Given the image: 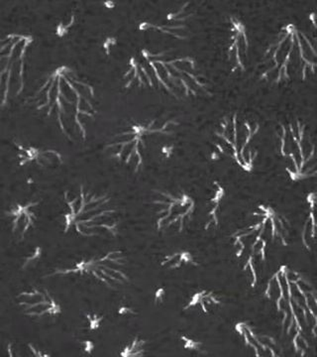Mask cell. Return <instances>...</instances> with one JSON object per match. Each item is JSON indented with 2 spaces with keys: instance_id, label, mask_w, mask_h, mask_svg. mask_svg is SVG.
I'll list each match as a JSON object with an SVG mask.
<instances>
[{
  "instance_id": "6da1fadb",
  "label": "cell",
  "mask_w": 317,
  "mask_h": 357,
  "mask_svg": "<svg viewBox=\"0 0 317 357\" xmlns=\"http://www.w3.org/2000/svg\"><path fill=\"white\" fill-rule=\"evenodd\" d=\"M28 102L70 141H86L88 123L98 114L95 86L69 66L49 73Z\"/></svg>"
},
{
  "instance_id": "7a4b0ae2",
  "label": "cell",
  "mask_w": 317,
  "mask_h": 357,
  "mask_svg": "<svg viewBox=\"0 0 317 357\" xmlns=\"http://www.w3.org/2000/svg\"><path fill=\"white\" fill-rule=\"evenodd\" d=\"M123 83L125 89H158L177 100L212 96L196 60L170 51L143 49L129 60Z\"/></svg>"
},
{
  "instance_id": "3957f363",
  "label": "cell",
  "mask_w": 317,
  "mask_h": 357,
  "mask_svg": "<svg viewBox=\"0 0 317 357\" xmlns=\"http://www.w3.org/2000/svg\"><path fill=\"white\" fill-rule=\"evenodd\" d=\"M316 46L309 35L288 23L268 45L257 65V75L270 86H281L297 79L307 81L316 74Z\"/></svg>"
},
{
  "instance_id": "277c9868",
  "label": "cell",
  "mask_w": 317,
  "mask_h": 357,
  "mask_svg": "<svg viewBox=\"0 0 317 357\" xmlns=\"http://www.w3.org/2000/svg\"><path fill=\"white\" fill-rule=\"evenodd\" d=\"M63 234L105 238L118 236V211L112 206L109 195L98 194L81 185L77 191L63 192Z\"/></svg>"
},
{
  "instance_id": "5b68a950",
  "label": "cell",
  "mask_w": 317,
  "mask_h": 357,
  "mask_svg": "<svg viewBox=\"0 0 317 357\" xmlns=\"http://www.w3.org/2000/svg\"><path fill=\"white\" fill-rule=\"evenodd\" d=\"M34 42L32 35L21 33L0 36V110L8 107L24 91Z\"/></svg>"
},
{
  "instance_id": "8992f818",
  "label": "cell",
  "mask_w": 317,
  "mask_h": 357,
  "mask_svg": "<svg viewBox=\"0 0 317 357\" xmlns=\"http://www.w3.org/2000/svg\"><path fill=\"white\" fill-rule=\"evenodd\" d=\"M178 126V122L175 121H160L158 119L134 122L114 135L105 146V152L112 159L130 167L134 172H138L144 164L148 138L170 135Z\"/></svg>"
},
{
  "instance_id": "52a82bcc",
  "label": "cell",
  "mask_w": 317,
  "mask_h": 357,
  "mask_svg": "<svg viewBox=\"0 0 317 357\" xmlns=\"http://www.w3.org/2000/svg\"><path fill=\"white\" fill-rule=\"evenodd\" d=\"M259 130L258 122L250 121L238 112L224 115L215 132L216 149L218 153L233 159L246 172H251L257 151L249 146Z\"/></svg>"
},
{
  "instance_id": "ba28073f",
  "label": "cell",
  "mask_w": 317,
  "mask_h": 357,
  "mask_svg": "<svg viewBox=\"0 0 317 357\" xmlns=\"http://www.w3.org/2000/svg\"><path fill=\"white\" fill-rule=\"evenodd\" d=\"M279 154L288 159L286 172L293 181L316 177V145L307 124L300 119L279 124Z\"/></svg>"
},
{
  "instance_id": "9c48e42d",
  "label": "cell",
  "mask_w": 317,
  "mask_h": 357,
  "mask_svg": "<svg viewBox=\"0 0 317 357\" xmlns=\"http://www.w3.org/2000/svg\"><path fill=\"white\" fill-rule=\"evenodd\" d=\"M127 259L122 250H111L100 257L83 258L67 267L56 268L45 278L54 277H91L110 289L129 283L128 275L123 271Z\"/></svg>"
},
{
  "instance_id": "30bf717a",
  "label": "cell",
  "mask_w": 317,
  "mask_h": 357,
  "mask_svg": "<svg viewBox=\"0 0 317 357\" xmlns=\"http://www.w3.org/2000/svg\"><path fill=\"white\" fill-rule=\"evenodd\" d=\"M155 192L153 204L157 206V229L163 232L173 229L180 234L194 213L196 208L194 199L183 192L180 194L166 191Z\"/></svg>"
},
{
  "instance_id": "8fae6325",
  "label": "cell",
  "mask_w": 317,
  "mask_h": 357,
  "mask_svg": "<svg viewBox=\"0 0 317 357\" xmlns=\"http://www.w3.org/2000/svg\"><path fill=\"white\" fill-rule=\"evenodd\" d=\"M15 300L23 314L35 321L59 318L63 312L59 301L46 288L26 289L16 295Z\"/></svg>"
},
{
  "instance_id": "7c38bea8",
  "label": "cell",
  "mask_w": 317,
  "mask_h": 357,
  "mask_svg": "<svg viewBox=\"0 0 317 357\" xmlns=\"http://www.w3.org/2000/svg\"><path fill=\"white\" fill-rule=\"evenodd\" d=\"M249 38L246 26L239 18H229L226 58L232 73H242L247 69Z\"/></svg>"
},
{
  "instance_id": "4fadbf2b",
  "label": "cell",
  "mask_w": 317,
  "mask_h": 357,
  "mask_svg": "<svg viewBox=\"0 0 317 357\" xmlns=\"http://www.w3.org/2000/svg\"><path fill=\"white\" fill-rule=\"evenodd\" d=\"M39 206L40 201L36 199L20 202L13 204L4 211L11 234L17 241H24L27 234L36 227Z\"/></svg>"
},
{
  "instance_id": "5bb4252c",
  "label": "cell",
  "mask_w": 317,
  "mask_h": 357,
  "mask_svg": "<svg viewBox=\"0 0 317 357\" xmlns=\"http://www.w3.org/2000/svg\"><path fill=\"white\" fill-rule=\"evenodd\" d=\"M16 158L20 167L35 166L44 169L60 168L63 164L62 153L53 148L35 146L25 143H14Z\"/></svg>"
},
{
  "instance_id": "9a60e30c",
  "label": "cell",
  "mask_w": 317,
  "mask_h": 357,
  "mask_svg": "<svg viewBox=\"0 0 317 357\" xmlns=\"http://www.w3.org/2000/svg\"><path fill=\"white\" fill-rule=\"evenodd\" d=\"M225 192L224 187L220 184L218 181H215L212 184V192H211L210 199L208 202V222L206 223V229H216L219 225V213L220 204L223 199H224Z\"/></svg>"
},
{
  "instance_id": "2e32d148",
  "label": "cell",
  "mask_w": 317,
  "mask_h": 357,
  "mask_svg": "<svg viewBox=\"0 0 317 357\" xmlns=\"http://www.w3.org/2000/svg\"><path fill=\"white\" fill-rule=\"evenodd\" d=\"M197 305L201 307L204 314H210V312L215 311L216 307L222 305V301L216 297L215 294L212 291H199L196 295L192 296L187 306L184 307V311L192 309V307L197 306Z\"/></svg>"
},
{
  "instance_id": "e0dca14e",
  "label": "cell",
  "mask_w": 317,
  "mask_h": 357,
  "mask_svg": "<svg viewBox=\"0 0 317 357\" xmlns=\"http://www.w3.org/2000/svg\"><path fill=\"white\" fill-rule=\"evenodd\" d=\"M184 265H192V266H199V263L194 260V256L189 251H178L173 255L164 257L161 262V266L166 269H180Z\"/></svg>"
},
{
  "instance_id": "ac0fdd59",
  "label": "cell",
  "mask_w": 317,
  "mask_h": 357,
  "mask_svg": "<svg viewBox=\"0 0 317 357\" xmlns=\"http://www.w3.org/2000/svg\"><path fill=\"white\" fill-rule=\"evenodd\" d=\"M145 347H146V340H142L139 337H135L130 344H127L122 351V357H137L143 356L145 354Z\"/></svg>"
},
{
  "instance_id": "d6986e66",
  "label": "cell",
  "mask_w": 317,
  "mask_h": 357,
  "mask_svg": "<svg viewBox=\"0 0 317 357\" xmlns=\"http://www.w3.org/2000/svg\"><path fill=\"white\" fill-rule=\"evenodd\" d=\"M243 271L246 275V279H247L251 287L255 288L256 285H257L258 275L257 272H256L255 257H254L253 255H250L248 259L246 260L245 264H244Z\"/></svg>"
},
{
  "instance_id": "ffe728a7",
  "label": "cell",
  "mask_w": 317,
  "mask_h": 357,
  "mask_svg": "<svg viewBox=\"0 0 317 357\" xmlns=\"http://www.w3.org/2000/svg\"><path fill=\"white\" fill-rule=\"evenodd\" d=\"M42 250H43V249L40 248V246L35 248L34 251H33L31 255H28L27 257L24 258V261H23L22 264V269H29L30 267H33V265L36 264V263L39 261L40 258H41L42 253H43V251Z\"/></svg>"
},
{
  "instance_id": "44dd1931",
  "label": "cell",
  "mask_w": 317,
  "mask_h": 357,
  "mask_svg": "<svg viewBox=\"0 0 317 357\" xmlns=\"http://www.w3.org/2000/svg\"><path fill=\"white\" fill-rule=\"evenodd\" d=\"M86 321H88V331L91 332H95L100 328L105 317L100 316V314H96V312H88L86 314Z\"/></svg>"
},
{
  "instance_id": "7402d4cb",
  "label": "cell",
  "mask_w": 317,
  "mask_h": 357,
  "mask_svg": "<svg viewBox=\"0 0 317 357\" xmlns=\"http://www.w3.org/2000/svg\"><path fill=\"white\" fill-rule=\"evenodd\" d=\"M180 340H182L185 349H189V351H201L203 344H201V342H197V340H194V338L185 337V335H182Z\"/></svg>"
},
{
  "instance_id": "603a6c76",
  "label": "cell",
  "mask_w": 317,
  "mask_h": 357,
  "mask_svg": "<svg viewBox=\"0 0 317 357\" xmlns=\"http://www.w3.org/2000/svg\"><path fill=\"white\" fill-rule=\"evenodd\" d=\"M166 298V289L165 288H158L157 289L156 293H155L154 302L155 305L162 304L165 300Z\"/></svg>"
},
{
  "instance_id": "cb8c5ba5",
  "label": "cell",
  "mask_w": 317,
  "mask_h": 357,
  "mask_svg": "<svg viewBox=\"0 0 317 357\" xmlns=\"http://www.w3.org/2000/svg\"><path fill=\"white\" fill-rule=\"evenodd\" d=\"M118 314H121V316H130V314L131 316H136L137 312L134 311L132 307L128 306H121L119 307Z\"/></svg>"
},
{
  "instance_id": "d4e9b609",
  "label": "cell",
  "mask_w": 317,
  "mask_h": 357,
  "mask_svg": "<svg viewBox=\"0 0 317 357\" xmlns=\"http://www.w3.org/2000/svg\"><path fill=\"white\" fill-rule=\"evenodd\" d=\"M82 345H83L84 351H86V354H91L95 351V344L91 342V340H84V342H82Z\"/></svg>"
}]
</instances>
